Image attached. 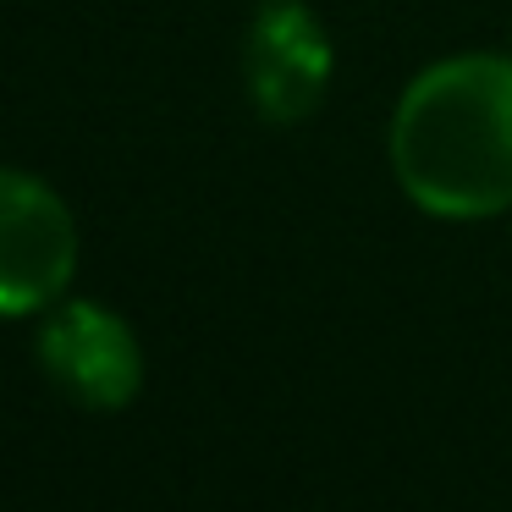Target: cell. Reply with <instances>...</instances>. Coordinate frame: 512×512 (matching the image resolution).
Segmentation results:
<instances>
[{
    "mask_svg": "<svg viewBox=\"0 0 512 512\" xmlns=\"http://www.w3.org/2000/svg\"><path fill=\"white\" fill-rule=\"evenodd\" d=\"M39 364H45L50 386H61L89 413L127 408L144 386L138 336L127 331V320L116 309L89 298L50 303L45 325H39Z\"/></svg>",
    "mask_w": 512,
    "mask_h": 512,
    "instance_id": "3957f363",
    "label": "cell"
},
{
    "mask_svg": "<svg viewBox=\"0 0 512 512\" xmlns=\"http://www.w3.org/2000/svg\"><path fill=\"white\" fill-rule=\"evenodd\" d=\"M78 270V221L50 182L0 166V320L39 314Z\"/></svg>",
    "mask_w": 512,
    "mask_h": 512,
    "instance_id": "7a4b0ae2",
    "label": "cell"
},
{
    "mask_svg": "<svg viewBox=\"0 0 512 512\" xmlns=\"http://www.w3.org/2000/svg\"><path fill=\"white\" fill-rule=\"evenodd\" d=\"M391 171L446 221L512 210V61L452 56L424 67L391 116Z\"/></svg>",
    "mask_w": 512,
    "mask_h": 512,
    "instance_id": "6da1fadb",
    "label": "cell"
},
{
    "mask_svg": "<svg viewBox=\"0 0 512 512\" xmlns=\"http://www.w3.org/2000/svg\"><path fill=\"white\" fill-rule=\"evenodd\" d=\"M243 83L265 122H303L331 83V39L298 0H270L243 45Z\"/></svg>",
    "mask_w": 512,
    "mask_h": 512,
    "instance_id": "277c9868",
    "label": "cell"
}]
</instances>
